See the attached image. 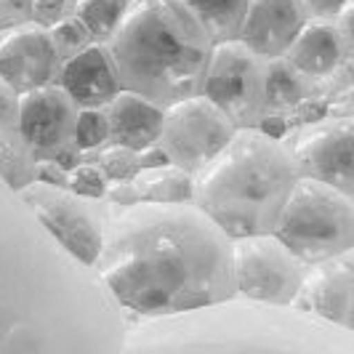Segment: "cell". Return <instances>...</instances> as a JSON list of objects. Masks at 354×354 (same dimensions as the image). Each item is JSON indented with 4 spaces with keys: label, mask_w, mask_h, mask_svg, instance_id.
I'll return each instance as SVG.
<instances>
[{
    "label": "cell",
    "mask_w": 354,
    "mask_h": 354,
    "mask_svg": "<svg viewBox=\"0 0 354 354\" xmlns=\"http://www.w3.org/2000/svg\"><path fill=\"white\" fill-rule=\"evenodd\" d=\"M19 197L35 211L46 230L70 250L75 259L93 266L104 237V213L93 208L96 200L72 195L70 189H56L46 184H30Z\"/></svg>",
    "instance_id": "9"
},
{
    "label": "cell",
    "mask_w": 354,
    "mask_h": 354,
    "mask_svg": "<svg viewBox=\"0 0 354 354\" xmlns=\"http://www.w3.org/2000/svg\"><path fill=\"white\" fill-rule=\"evenodd\" d=\"M19 125V93L0 80V139L17 133Z\"/></svg>",
    "instance_id": "28"
},
{
    "label": "cell",
    "mask_w": 354,
    "mask_h": 354,
    "mask_svg": "<svg viewBox=\"0 0 354 354\" xmlns=\"http://www.w3.org/2000/svg\"><path fill=\"white\" fill-rule=\"evenodd\" d=\"M234 131L237 128L197 93L162 109L158 147L171 165L195 176L230 144Z\"/></svg>",
    "instance_id": "6"
},
{
    "label": "cell",
    "mask_w": 354,
    "mask_h": 354,
    "mask_svg": "<svg viewBox=\"0 0 354 354\" xmlns=\"http://www.w3.org/2000/svg\"><path fill=\"white\" fill-rule=\"evenodd\" d=\"M62 62L53 51L48 30L24 24L0 35V80L21 93L53 86Z\"/></svg>",
    "instance_id": "11"
},
{
    "label": "cell",
    "mask_w": 354,
    "mask_h": 354,
    "mask_svg": "<svg viewBox=\"0 0 354 354\" xmlns=\"http://www.w3.org/2000/svg\"><path fill=\"white\" fill-rule=\"evenodd\" d=\"M181 3L203 24L213 46L237 40L248 0H181Z\"/></svg>",
    "instance_id": "19"
},
{
    "label": "cell",
    "mask_w": 354,
    "mask_h": 354,
    "mask_svg": "<svg viewBox=\"0 0 354 354\" xmlns=\"http://www.w3.org/2000/svg\"><path fill=\"white\" fill-rule=\"evenodd\" d=\"M93 266L118 301L142 315H174L237 296L232 240L197 205L136 203L106 211Z\"/></svg>",
    "instance_id": "1"
},
{
    "label": "cell",
    "mask_w": 354,
    "mask_h": 354,
    "mask_svg": "<svg viewBox=\"0 0 354 354\" xmlns=\"http://www.w3.org/2000/svg\"><path fill=\"white\" fill-rule=\"evenodd\" d=\"M48 35H51L53 51H56L62 64L75 59L77 53H83L88 46H93V37L88 35V30L75 17H67L62 19L59 24H53L51 30H48Z\"/></svg>",
    "instance_id": "22"
},
{
    "label": "cell",
    "mask_w": 354,
    "mask_h": 354,
    "mask_svg": "<svg viewBox=\"0 0 354 354\" xmlns=\"http://www.w3.org/2000/svg\"><path fill=\"white\" fill-rule=\"evenodd\" d=\"M75 0H32V24L51 30L62 19L72 17Z\"/></svg>",
    "instance_id": "26"
},
{
    "label": "cell",
    "mask_w": 354,
    "mask_h": 354,
    "mask_svg": "<svg viewBox=\"0 0 354 354\" xmlns=\"http://www.w3.org/2000/svg\"><path fill=\"white\" fill-rule=\"evenodd\" d=\"M296 178L293 160L280 139L266 136L259 128H240L230 144L195 174L192 205L230 240L272 234Z\"/></svg>",
    "instance_id": "3"
},
{
    "label": "cell",
    "mask_w": 354,
    "mask_h": 354,
    "mask_svg": "<svg viewBox=\"0 0 354 354\" xmlns=\"http://www.w3.org/2000/svg\"><path fill=\"white\" fill-rule=\"evenodd\" d=\"M53 162H56V165H62L64 171H72V168H77V165L83 162V152L72 144V147H67V149H62V152L53 158Z\"/></svg>",
    "instance_id": "33"
},
{
    "label": "cell",
    "mask_w": 354,
    "mask_h": 354,
    "mask_svg": "<svg viewBox=\"0 0 354 354\" xmlns=\"http://www.w3.org/2000/svg\"><path fill=\"white\" fill-rule=\"evenodd\" d=\"M272 234L301 264L312 266L354 248V200L322 181L296 178Z\"/></svg>",
    "instance_id": "4"
},
{
    "label": "cell",
    "mask_w": 354,
    "mask_h": 354,
    "mask_svg": "<svg viewBox=\"0 0 354 354\" xmlns=\"http://www.w3.org/2000/svg\"><path fill=\"white\" fill-rule=\"evenodd\" d=\"M77 106L56 83L19 96L17 133L32 149L35 160H53L75 144Z\"/></svg>",
    "instance_id": "10"
},
{
    "label": "cell",
    "mask_w": 354,
    "mask_h": 354,
    "mask_svg": "<svg viewBox=\"0 0 354 354\" xmlns=\"http://www.w3.org/2000/svg\"><path fill=\"white\" fill-rule=\"evenodd\" d=\"M261 72H264V115L288 118L304 102L317 99V80L290 67L283 56L261 62Z\"/></svg>",
    "instance_id": "17"
},
{
    "label": "cell",
    "mask_w": 354,
    "mask_h": 354,
    "mask_svg": "<svg viewBox=\"0 0 354 354\" xmlns=\"http://www.w3.org/2000/svg\"><path fill=\"white\" fill-rule=\"evenodd\" d=\"M35 165L37 160L32 149L19 133H8L0 139V176L17 195L35 184Z\"/></svg>",
    "instance_id": "21"
},
{
    "label": "cell",
    "mask_w": 354,
    "mask_h": 354,
    "mask_svg": "<svg viewBox=\"0 0 354 354\" xmlns=\"http://www.w3.org/2000/svg\"><path fill=\"white\" fill-rule=\"evenodd\" d=\"M67 181H70V171H64V168L56 165L53 160H37L35 184H46V187H56V189H67Z\"/></svg>",
    "instance_id": "30"
},
{
    "label": "cell",
    "mask_w": 354,
    "mask_h": 354,
    "mask_svg": "<svg viewBox=\"0 0 354 354\" xmlns=\"http://www.w3.org/2000/svg\"><path fill=\"white\" fill-rule=\"evenodd\" d=\"M306 264H301L274 234L232 240L234 293L264 304H293L299 299Z\"/></svg>",
    "instance_id": "7"
},
{
    "label": "cell",
    "mask_w": 354,
    "mask_h": 354,
    "mask_svg": "<svg viewBox=\"0 0 354 354\" xmlns=\"http://www.w3.org/2000/svg\"><path fill=\"white\" fill-rule=\"evenodd\" d=\"M32 24V0H0V35Z\"/></svg>",
    "instance_id": "27"
},
{
    "label": "cell",
    "mask_w": 354,
    "mask_h": 354,
    "mask_svg": "<svg viewBox=\"0 0 354 354\" xmlns=\"http://www.w3.org/2000/svg\"><path fill=\"white\" fill-rule=\"evenodd\" d=\"M56 86L70 96L77 109H104L123 91L109 48L102 43H93L75 59L64 62Z\"/></svg>",
    "instance_id": "13"
},
{
    "label": "cell",
    "mask_w": 354,
    "mask_h": 354,
    "mask_svg": "<svg viewBox=\"0 0 354 354\" xmlns=\"http://www.w3.org/2000/svg\"><path fill=\"white\" fill-rule=\"evenodd\" d=\"M104 115L112 147L142 152L144 147L158 144L160 128H162V109L149 104L142 96H136L131 91H120L104 106Z\"/></svg>",
    "instance_id": "16"
},
{
    "label": "cell",
    "mask_w": 354,
    "mask_h": 354,
    "mask_svg": "<svg viewBox=\"0 0 354 354\" xmlns=\"http://www.w3.org/2000/svg\"><path fill=\"white\" fill-rule=\"evenodd\" d=\"M283 59L306 77L322 80L352 62V51L330 21H306Z\"/></svg>",
    "instance_id": "15"
},
{
    "label": "cell",
    "mask_w": 354,
    "mask_h": 354,
    "mask_svg": "<svg viewBox=\"0 0 354 354\" xmlns=\"http://www.w3.org/2000/svg\"><path fill=\"white\" fill-rule=\"evenodd\" d=\"M133 189L142 203L155 205H192L195 200V176L181 171L176 165L147 168L131 178Z\"/></svg>",
    "instance_id": "18"
},
{
    "label": "cell",
    "mask_w": 354,
    "mask_h": 354,
    "mask_svg": "<svg viewBox=\"0 0 354 354\" xmlns=\"http://www.w3.org/2000/svg\"><path fill=\"white\" fill-rule=\"evenodd\" d=\"M109 144V125L104 109H77L75 120V147L77 149H102Z\"/></svg>",
    "instance_id": "23"
},
{
    "label": "cell",
    "mask_w": 354,
    "mask_h": 354,
    "mask_svg": "<svg viewBox=\"0 0 354 354\" xmlns=\"http://www.w3.org/2000/svg\"><path fill=\"white\" fill-rule=\"evenodd\" d=\"M109 187L106 176L102 174L99 165H91V162H80L77 168L70 171V181H67V189L72 195L86 197V200H104V192Z\"/></svg>",
    "instance_id": "25"
},
{
    "label": "cell",
    "mask_w": 354,
    "mask_h": 354,
    "mask_svg": "<svg viewBox=\"0 0 354 354\" xmlns=\"http://www.w3.org/2000/svg\"><path fill=\"white\" fill-rule=\"evenodd\" d=\"M354 0H301L306 21H336V17Z\"/></svg>",
    "instance_id": "29"
},
{
    "label": "cell",
    "mask_w": 354,
    "mask_h": 354,
    "mask_svg": "<svg viewBox=\"0 0 354 354\" xmlns=\"http://www.w3.org/2000/svg\"><path fill=\"white\" fill-rule=\"evenodd\" d=\"M128 6H131V0H75L72 17L88 30L93 43L106 46L112 35L118 32Z\"/></svg>",
    "instance_id": "20"
},
{
    "label": "cell",
    "mask_w": 354,
    "mask_h": 354,
    "mask_svg": "<svg viewBox=\"0 0 354 354\" xmlns=\"http://www.w3.org/2000/svg\"><path fill=\"white\" fill-rule=\"evenodd\" d=\"M106 48L123 91L165 109L203 91L213 43L181 0H131Z\"/></svg>",
    "instance_id": "2"
},
{
    "label": "cell",
    "mask_w": 354,
    "mask_h": 354,
    "mask_svg": "<svg viewBox=\"0 0 354 354\" xmlns=\"http://www.w3.org/2000/svg\"><path fill=\"white\" fill-rule=\"evenodd\" d=\"M200 96H205L237 131L256 128L264 118L261 59L253 56L237 40L216 43Z\"/></svg>",
    "instance_id": "5"
},
{
    "label": "cell",
    "mask_w": 354,
    "mask_h": 354,
    "mask_svg": "<svg viewBox=\"0 0 354 354\" xmlns=\"http://www.w3.org/2000/svg\"><path fill=\"white\" fill-rule=\"evenodd\" d=\"M299 299L304 306L317 312L328 322H338L344 328L352 325V299H354V264L352 250L336 259L306 266ZM296 299V301H299Z\"/></svg>",
    "instance_id": "14"
},
{
    "label": "cell",
    "mask_w": 354,
    "mask_h": 354,
    "mask_svg": "<svg viewBox=\"0 0 354 354\" xmlns=\"http://www.w3.org/2000/svg\"><path fill=\"white\" fill-rule=\"evenodd\" d=\"M96 165L102 168V174L106 176L109 184H115V181H131V178L139 174L136 152L133 149H125V147H112V144L102 147Z\"/></svg>",
    "instance_id": "24"
},
{
    "label": "cell",
    "mask_w": 354,
    "mask_h": 354,
    "mask_svg": "<svg viewBox=\"0 0 354 354\" xmlns=\"http://www.w3.org/2000/svg\"><path fill=\"white\" fill-rule=\"evenodd\" d=\"M306 24L301 0H248L237 43L261 62L280 59Z\"/></svg>",
    "instance_id": "12"
},
{
    "label": "cell",
    "mask_w": 354,
    "mask_h": 354,
    "mask_svg": "<svg viewBox=\"0 0 354 354\" xmlns=\"http://www.w3.org/2000/svg\"><path fill=\"white\" fill-rule=\"evenodd\" d=\"M285 149L299 178L322 181L354 195V120L319 118L285 133Z\"/></svg>",
    "instance_id": "8"
},
{
    "label": "cell",
    "mask_w": 354,
    "mask_h": 354,
    "mask_svg": "<svg viewBox=\"0 0 354 354\" xmlns=\"http://www.w3.org/2000/svg\"><path fill=\"white\" fill-rule=\"evenodd\" d=\"M104 200L112 205V208H128V205L142 203L131 181H115V184H109L104 192Z\"/></svg>",
    "instance_id": "31"
},
{
    "label": "cell",
    "mask_w": 354,
    "mask_h": 354,
    "mask_svg": "<svg viewBox=\"0 0 354 354\" xmlns=\"http://www.w3.org/2000/svg\"><path fill=\"white\" fill-rule=\"evenodd\" d=\"M136 162H139V171H147V168L168 165V158H165V152L160 149L158 144H152V147H144L142 152H136Z\"/></svg>",
    "instance_id": "32"
}]
</instances>
